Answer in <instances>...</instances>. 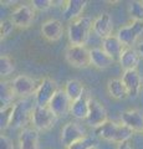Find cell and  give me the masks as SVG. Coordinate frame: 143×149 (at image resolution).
I'll list each match as a JSON object with an SVG mask.
<instances>
[{"mask_svg": "<svg viewBox=\"0 0 143 149\" xmlns=\"http://www.w3.org/2000/svg\"><path fill=\"white\" fill-rule=\"evenodd\" d=\"M96 137L107 142H113L121 144L124 142H130L133 136V130H131L123 123H117L114 120H107L103 125L95 129Z\"/></svg>", "mask_w": 143, "mask_h": 149, "instance_id": "6da1fadb", "label": "cell"}, {"mask_svg": "<svg viewBox=\"0 0 143 149\" xmlns=\"http://www.w3.org/2000/svg\"><path fill=\"white\" fill-rule=\"evenodd\" d=\"M92 27H93V20L87 15H82L71 21L67 27V37L70 45L86 46L91 31H93Z\"/></svg>", "mask_w": 143, "mask_h": 149, "instance_id": "7a4b0ae2", "label": "cell"}, {"mask_svg": "<svg viewBox=\"0 0 143 149\" xmlns=\"http://www.w3.org/2000/svg\"><path fill=\"white\" fill-rule=\"evenodd\" d=\"M65 60L75 68H87L91 66V50L86 46L68 45L65 50Z\"/></svg>", "mask_w": 143, "mask_h": 149, "instance_id": "3957f363", "label": "cell"}, {"mask_svg": "<svg viewBox=\"0 0 143 149\" xmlns=\"http://www.w3.org/2000/svg\"><path fill=\"white\" fill-rule=\"evenodd\" d=\"M56 120H57V116L50 109L49 106L40 107L35 104L30 123L33 124V127L36 130H39V132L50 130L55 125Z\"/></svg>", "mask_w": 143, "mask_h": 149, "instance_id": "277c9868", "label": "cell"}, {"mask_svg": "<svg viewBox=\"0 0 143 149\" xmlns=\"http://www.w3.org/2000/svg\"><path fill=\"white\" fill-rule=\"evenodd\" d=\"M34 107L27 98H21L14 103L13 119L10 127L13 128H25V125L31 122V114H33Z\"/></svg>", "mask_w": 143, "mask_h": 149, "instance_id": "5b68a950", "label": "cell"}, {"mask_svg": "<svg viewBox=\"0 0 143 149\" xmlns=\"http://www.w3.org/2000/svg\"><path fill=\"white\" fill-rule=\"evenodd\" d=\"M59 85L57 82L52 80L51 77H45L39 83V87L34 95V101L36 106L45 107L49 106V103L54 98V96L59 92Z\"/></svg>", "mask_w": 143, "mask_h": 149, "instance_id": "8992f818", "label": "cell"}, {"mask_svg": "<svg viewBox=\"0 0 143 149\" xmlns=\"http://www.w3.org/2000/svg\"><path fill=\"white\" fill-rule=\"evenodd\" d=\"M116 35L124 47H133L143 35V21H131L130 24L121 26Z\"/></svg>", "mask_w": 143, "mask_h": 149, "instance_id": "52a82bcc", "label": "cell"}, {"mask_svg": "<svg viewBox=\"0 0 143 149\" xmlns=\"http://www.w3.org/2000/svg\"><path fill=\"white\" fill-rule=\"evenodd\" d=\"M87 138L86 129L77 122H67L61 129V137L60 141L65 148L71 147L72 144Z\"/></svg>", "mask_w": 143, "mask_h": 149, "instance_id": "ba28073f", "label": "cell"}, {"mask_svg": "<svg viewBox=\"0 0 143 149\" xmlns=\"http://www.w3.org/2000/svg\"><path fill=\"white\" fill-rule=\"evenodd\" d=\"M108 119V113L106 107L96 98L90 100V111H89V117L86 119V124L92 127L93 129L103 125Z\"/></svg>", "mask_w": 143, "mask_h": 149, "instance_id": "9c48e42d", "label": "cell"}, {"mask_svg": "<svg viewBox=\"0 0 143 149\" xmlns=\"http://www.w3.org/2000/svg\"><path fill=\"white\" fill-rule=\"evenodd\" d=\"M10 19L16 27H19V29H27V27L31 26V24L35 20V10L31 5L21 4V5L16 6L13 10Z\"/></svg>", "mask_w": 143, "mask_h": 149, "instance_id": "30bf717a", "label": "cell"}, {"mask_svg": "<svg viewBox=\"0 0 143 149\" xmlns=\"http://www.w3.org/2000/svg\"><path fill=\"white\" fill-rule=\"evenodd\" d=\"M11 82L15 95L17 97H21V98H27L31 95H35L39 87V85H36V81L27 74H19Z\"/></svg>", "mask_w": 143, "mask_h": 149, "instance_id": "8fae6325", "label": "cell"}, {"mask_svg": "<svg viewBox=\"0 0 143 149\" xmlns=\"http://www.w3.org/2000/svg\"><path fill=\"white\" fill-rule=\"evenodd\" d=\"M121 123L127 125L133 133H143V109L131 108L121 113Z\"/></svg>", "mask_w": 143, "mask_h": 149, "instance_id": "7c38bea8", "label": "cell"}, {"mask_svg": "<svg viewBox=\"0 0 143 149\" xmlns=\"http://www.w3.org/2000/svg\"><path fill=\"white\" fill-rule=\"evenodd\" d=\"M41 36L50 42H56L63 35V25L59 19H50L41 25Z\"/></svg>", "mask_w": 143, "mask_h": 149, "instance_id": "4fadbf2b", "label": "cell"}, {"mask_svg": "<svg viewBox=\"0 0 143 149\" xmlns=\"http://www.w3.org/2000/svg\"><path fill=\"white\" fill-rule=\"evenodd\" d=\"M71 104H72V101L68 98L65 90L60 88L59 92L54 96V98L49 103V107L59 118V117H63V116H66L67 113H70Z\"/></svg>", "mask_w": 143, "mask_h": 149, "instance_id": "5bb4252c", "label": "cell"}, {"mask_svg": "<svg viewBox=\"0 0 143 149\" xmlns=\"http://www.w3.org/2000/svg\"><path fill=\"white\" fill-rule=\"evenodd\" d=\"M19 149H40V134L34 127H25L19 134Z\"/></svg>", "mask_w": 143, "mask_h": 149, "instance_id": "9a60e30c", "label": "cell"}, {"mask_svg": "<svg viewBox=\"0 0 143 149\" xmlns=\"http://www.w3.org/2000/svg\"><path fill=\"white\" fill-rule=\"evenodd\" d=\"M92 30L96 35L101 39H106L111 35H113V20H112V16L110 15L108 13H102L100 14L93 20V27Z\"/></svg>", "mask_w": 143, "mask_h": 149, "instance_id": "2e32d148", "label": "cell"}, {"mask_svg": "<svg viewBox=\"0 0 143 149\" xmlns=\"http://www.w3.org/2000/svg\"><path fill=\"white\" fill-rule=\"evenodd\" d=\"M122 81L126 85L131 97H137L141 93L142 88V77L138 70H130V71H123Z\"/></svg>", "mask_w": 143, "mask_h": 149, "instance_id": "e0dca14e", "label": "cell"}, {"mask_svg": "<svg viewBox=\"0 0 143 149\" xmlns=\"http://www.w3.org/2000/svg\"><path fill=\"white\" fill-rule=\"evenodd\" d=\"M116 60L106 52L102 47L91 49V66L98 70H107L113 66Z\"/></svg>", "mask_w": 143, "mask_h": 149, "instance_id": "ac0fdd59", "label": "cell"}, {"mask_svg": "<svg viewBox=\"0 0 143 149\" xmlns=\"http://www.w3.org/2000/svg\"><path fill=\"white\" fill-rule=\"evenodd\" d=\"M90 100L91 96L89 95V91L85 92V95L78 98L77 101L72 102L70 114L76 119H84L86 120L89 117V111H90Z\"/></svg>", "mask_w": 143, "mask_h": 149, "instance_id": "d6986e66", "label": "cell"}, {"mask_svg": "<svg viewBox=\"0 0 143 149\" xmlns=\"http://www.w3.org/2000/svg\"><path fill=\"white\" fill-rule=\"evenodd\" d=\"M86 5V0H68L65 3V8H63V19L70 22L76 20V19L82 16Z\"/></svg>", "mask_w": 143, "mask_h": 149, "instance_id": "ffe728a7", "label": "cell"}, {"mask_svg": "<svg viewBox=\"0 0 143 149\" xmlns=\"http://www.w3.org/2000/svg\"><path fill=\"white\" fill-rule=\"evenodd\" d=\"M107 93L111 98L116 101H124L128 97H131L122 78H112V80H110L107 82Z\"/></svg>", "mask_w": 143, "mask_h": 149, "instance_id": "44dd1931", "label": "cell"}, {"mask_svg": "<svg viewBox=\"0 0 143 149\" xmlns=\"http://www.w3.org/2000/svg\"><path fill=\"white\" fill-rule=\"evenodd\" d=\"M141 61V56L138 54L137 49L135 47H126L119 57V65L123 68V71H130V70H137Z\"/></svg>", "mask_w": 143, "mask_h": 149, "instance_id": "7402d4cb", "label": "cell"}, {"mask_svg": "<svg viewBox=\"0 0 143 149\" xmlns=\"http://www.w3.org/2000/svg\"><path fill=\"white\" fill-rule=\"evenodd\" d=\"M102 49L111 57H113L116 61H119V57H121V55L126 47H124L123 44L119 41L117 35H111L102 40Z\"/></svg>", "mask_w": 143, "mask_h": 149, "instance_id": "603a6c76", "label": "cell"}, {"mask_svg": "<svg viewBox=\"0 0 143 149\" xmlns=\"http://www.w3.org/2000/svg\"><path fill=\"white\" fill-rule=\"evenodd\" d=\"M63 90L67 93L68 98H70L72 102L77 101L78 98H81L82 96L85 95V92L87 91L85 88V85L82 83L80 80H76V78H72V80H68L66 82Z\"/></svg>", "mask_w": 143, "mask_h": 149, "instance_id": "cb8c5ba5", "label": "cell"}, {"mask_svg": "<svg viewBox=\"0 0 143 149\" xmlns=\"http://www.w3.org/2000/svg\"><path fill=\"white\" fill-rule=\"evenodd\" d=\"M16 97L15 91L13 87L11 81H1L0 83V101H1V108L14 104V98Z\"/></svg>", "mask_w": 143, "mask_h": 149, "instance_id": "d4e9b609", "label": "cell"}, {"mask_svg": "<svg viewBox=\"0 0 143 149\" xmlns=\"http://www.w3.org/2000/svg\"><path fill=\"white\" fill-rule=\"evenodd\" d=\"M128 15L132 21H143V0H133L128 3Z\"/></svg>", "mask_w": 143, "mask_h": 149, "instance_id": "484cf974", "label": "cell"}, {"mask_svg": "<svg viewBox=\"0 0 143 149\" xmlns=\"http://www.w3.org/2000/svg\"><path fill=\"white\" fill-rule=\"evenodd\" d=\"M14 71H15V65H14L11 57L8 55H1V57H0V74H1V77H8Z\"/></svg>", "mask_w": 143, "mask_h": 149, "instance_id": "4316f807", "label": "cell"}, {"mask_svg": "<svg viewBox=\"0 0 143 149\" xmlns=\"http://www.w3.org/2000/svg\"><path fill=\"white\" fill-rule=\"evenodd\" d=\"M13 111H14V104L0 108V128H1V130L10 127L13 119Z\"/></svg>", "mask_w": 143, "mask_h": 149, "instance_id": "83f0119b", "label": "cell"}, {"mask_svg": "<svg viewBox=\"0 0 143 149\" xmlns=\"http://www.w3.org/2000/svg\"><path fill=\"white\" fill-rule=\"evenodd\" d=\"M15 27L16 26L14 25L11 19H6V20H3L0 22V35H1V40L6 39L8 36H10Z\"/></svg>", "mask_w": 143, "mask_h": 149, "instance_id": "f1b7e54d", "label": "cell"}, {"mask_svg": "<svg viewBox=\"0 0 143 149\" xmlns=\"http://www.w3.org/2000/svg\"><path fill=\"white\" fill-rule=\"evenodd\" d=\"M30 5L34 8L35 11H46L55 5V1L52 0H33Z\"/></svg>", "mask_w": 143, "mask_h": 149, "instance_id": "f546056e", "label": "cell"}, {"mask_svg": "<svg viewBox=\"0 0 143 149\" xmlns=\"http://www.w3.org/2000/svg\"><path fill=\"white\" fill-rule=\"evenodd\" d=\"M93 144H92V141H91V138H85V139H82V141L80 142H77L75 144H72L71 147H68L66 149H90Z\"/></svg>", "mask_w": 143, "mask_h": 149, "instance_id": "4dcf8cb0", "label": "cell"}, {"mask_svg": "<svg viewBox=\"0 0 143 149\" xmlns=\"http://www.w3.org/2000/svg\"><path fill=\"white\" fill-rule=\"evenodd\" d=\"M0 149H14V143L5 134L0 136Z\"/></svg>", "mask_w": 143, "mask_h": 149, "instance_id": "1f68e13d", "label": "cell"}, {"mask_svg": "<svg viewBox=\"0 0 143 149\" xmlns=\"http://www.w3.org/2000/svg\"><path fill=\"white\" fill-rule=\"evenodd\" d=\"M117 149H135V148H133V146L131 144V142H124V143L118 144Z\"/></svg>", "mask_w": 143, "mask_h": 149, "instance_id": "d6a6232c", "label": "cell"}, {"mask_svg": "<svg viewBox=\"0 0 143 149\" xmlns=\"http://www.w3.org/2000/svg\"><path fill=\"white\" fill-rule=\"evenodd\" d=\"M137 51H138V54H140L141 58H143V41H141V42L138 44V46H137Z\"/></svg>", "mask_w": 143, "mask_h": 149, "instance_id": "836d02e7", "label": "cell"}, {"mask_svg": "<svg viewBox=\"0 0 143 149\" xmlns=\"http://www.w3.org/2000/svg\"><path fill=\"white\" fill-rule=\"evenodd\" d=\"M90 149H100V148H98L97 146H95V144H93V146H92V147H91Z\"/></svg>", "mask_w": 143, "mask_h": 149, "instance_id": "e575fe53", "label": "cell"}]
</instances>
